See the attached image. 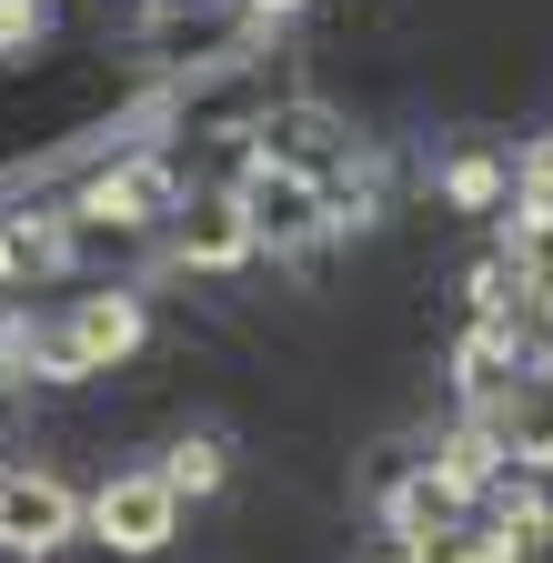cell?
<instances>
[{"label":"cell","mask_w":553,"mask_h":563,"mask_svg":"<svg viewBox=\"0 0 553 563\" xmlns=\"http://www.w3.org/2000/svg\"><path fill=\"white\" fill-rule=\"evenodd\" d=\"M242 211H252V232H283V242L312 232V191H302V181H252Z\"/></svg>","instance_id":"obj_6"},{"label":"cell","mask_w":553,"mask_h":563,"mask_svg":"<svg viewBox=\"0 0 553 563\" xmlns=\"http://www.w3.org/2000/svg\"><path fill=\"white\" fill-rule=\"evenodd\" d=\"M0 272H11V242H0Z\"/></svg>","instance_id":"obj_8"},{"label":"cell","mask_w":553,"mask_h":563,"mask_svg":"<svg viewBox=\"0 0 553 563\" xmlns=\"http://www.w3.org/2000/svg\"><path fill=\"white\" fill-rule=\"evenodd\" d=\"M162 473H172V493H212V483H222V443H181Z\"/></svg>","instance_id":"obj_7"},{"label":"cell","mask_w":553,"mask_h":563,"mask_svg":"<svg viewBox=\"0 0 553 563\" xmlns=\"http://www.w3.org/2000/svg\"><path fill=\"white\" fill-rule=\"evenodd\" d=\"M71 523H81V504L51 473H0V543L11 553H51Z\"/></svg>","instance_id":"obj_2"},{"label":"cell","mask_w":553,"mask_h":563,"mask_svg":"<svg viewBox=\"0 0 553 563\" xmlns=\"http://www.w3.org/2000/svg\"><path fill=\"white\" fill-rule=\"evenodd\" d=\"M162 211H172V172H162V162H121V172L91 181V222L142 232V222H162Z\"/></svg>","instance_id":"obj_4"},{"label":"cell","mask_w":553,"mask_h":563,"mask_svg":"<svg viewBox=\"0 0 553 563\" xmlns=\"http://www.w3.org/2000/svg\"><path fill=\"white\" fill-rule=\"evenodd\" d=\"M131 342H142V312H131L121 292H91V302L71 312V332L51 342V373H101V363H121Z\"/></svg>","instance_id":"obj_3"},{"label":"cell","mask_w":553,"mask_h":563,"mask_svg":"<svg viewBox=\"0 0 553 563\" xmlns=\"http://www.w3.org/2000/svg\"><path fill=\"white\" fill-rule=\"evenodd\" d=\"M242 252H252V211H242V201H201V211H191V262H201V272H232Z\"/></svg>","instance_id":"obj_5"},{"label":"cell","mask_w":553,"mask_h":563,"mask_svg":"<svg viewBox=\"0 0 553 563\" xmlns=\"http://www.w3.org/2000/svg\"><path fill=\"white\" fill-rule=\"evenodd\" d=\"M412 563H423V553H412Z\"/></svg>","instance_id":"obj_9"},{"label":"cell","mask_w":553,"mask_h":563,"mask_svg":"<svg viewBox=\"0 0 553 563\" xmlns=\"http://www.w3.org/2000/svg\"><path fill=\"white\" fill-rule=\"evenodd\" d=\"M172 514H181L172 473H111V483L91 493V533H101L111 553H162V543H172Z\"/></svg>","instance_id":"obj_1"}]
</instances>
